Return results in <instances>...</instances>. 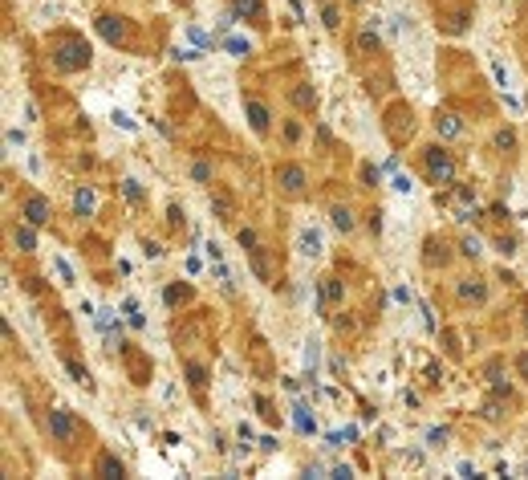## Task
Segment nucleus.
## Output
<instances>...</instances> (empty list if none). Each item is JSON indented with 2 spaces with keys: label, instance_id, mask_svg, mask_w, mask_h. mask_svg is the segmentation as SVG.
Wrapping results in <instances>:
<instances>
[{
  "label": "nucleus",
  "instance_id": "7",
  "mask_svg": "<svg viewBox=\"0 0 528 480\" xmlns=\"http://www.w3.org/2000/svg\"><path fill=\"white\" fill-rule=\"evenodd\" d=\"M21 212H25V220H29L33 228L49 224V216H53L49 200H45V196H37V191H25V200H21Z\"/></svg>",
  "mask_w": 528,
  "mask_h": 480
},
{
  "label": "nucleus",
  "instance_id": "35",
  "mask_svg": "<svg viewBox=\"0 0 528 480\" xmlns=\"http://www.w3.org/2000/svg\"><path fill=\"white\" fill-rule=\"evenodd\" d=\"M370 232H374V236H378V232H382V212H378V208H374V212H370Z\"/></svg>",
  "mask_w": 528,
  "mask_h": 480
},
{
  "label": "nucleus",
  "instance_id": "18",
  "mask_svg": "<svg viewBox=\"0 0 528 480\" xmlns=\"http://www.w3.org/2000/svg\"><path fill=\"white\" fill-rule=\"evenodd\" d=\"M187 383H191V391L204 395V387H208V371L199 366V362H187Z\"/></svg>",
  "mask_w": 528,
  "mask_h": 480
},
{
  "label": "nucleus",
  "instance_id": "30",
  "mask_svg": "<svg viewBox=\"0 0 528 480\" xmlns=\"http://www.w3.org/2000/svg\"><path fill=\"white\" fill-rule=\"evenodd\" d=\"M74 208H78V216H86L89 208H94V191H78V200H74Z\"/></svg>",
  "mask_w": 528,
  "mask_h": 480
},
{
  "label": "nucleus",
  "instance_id": "37",
  "mask_svg": "<svg viewBox=\"0 0 528 480\" xmlns=\"http://www.w3.org/2000/svg\"><path fill=\"white\" fill-rule=\"evenodd\" d=\"M142 249H146V257H163V244H159V240H146Z\"/></svg>",
  "mask_w": 528,
  "mask_h": 480
},
{
  "label": "nucleus",
  "instance_id": "1",
  "mask_svg": "<svg viewBox=\"0 0 528 480\" xmlns=\"http://www.w3.org/2000/svg\"><path fill=\"white\" fill-rule=\"evenodd\" d=\"M423 175L435 183V187H451L455 183V155L447 147H423Z\"/></svg>",
  "mask_w": 528,
  "mask_h": 480
},
{
  "label": "nucleus",
  "instance_id": "33",
  "mask_svg": "<svg viewBox=\"0 0 528 480\" xmlns=\"http://www.w3.org/2000/svg\"><path fill=\"white\" fill-rule=\"evenodd\" d=\"M167 224H171V228H183V212H179L175 204L167 208Z\"/></svg>",
  "mask_w": 528,
  "mask_h": 480
},
{
  "label": "nucleus",
  "instance_id": "5",
  "mask_svg": "<svg viewBox=\"0 0 528 480\" xmlns=\"http://www.w3.org/2000/svg\"><path fill=\"white\" fill-rule=\"evenodd\" d=\"M382 127L390 134V143H406V138L415 134V114H410V106H390Z\"/></svg>",
  "mask_w": 528,
  "mask_h": 480
},
{
  "label": "nucleus",
  "instance_id": "8",
  "mask_svg": "<svg viewBox=\"0 0 528 480\" xmlns=\"http://www.w3.org/2000/svg\"><path fill=\"white\" fill-rule=\"evenodd\" d=\"M455 298L463 302V306H484L487 302V285L480 277H459L455 281Z\"/></svg>",
  "mask_w": 528,
  "mask_h": 480
},
{
  "label": "nucleus",
  "instance_id": "24",
  "mask_svg": "<svg viewBox=\"0 0 528 480\" xmlns=\"http://www.w3.org/2000/svg\"><path fill=\"white\" fill-rule=\"evenodd\" d=\"M236 240H240V249H244V253H252V249H261V236H256L252 228H240V232H236Z\"/></svg>",
  "mask_w": 528,
  "mask_h": 480
},
{
  "label": "nucleus",
  "instance_id": "12",
  "mask_svg": "<svg viewBox=\"0 0 528 480\" xmlns=\"http://www.w3.org/2000/svg\"><path fill=\"white\" fill-rule=\"evenodd\" d=\"M289 102H293L301 114H313V110H317V90L309 86V82H297V86L289 90Z\"/></svg>",
  "mask_w": 528,
  "mask_h": 480
},
{
  "label": "nucleus",
  "instance_id": "6",
  "mask_svg": "<svg viewBox=\"0 0 528 480\" xmlns=\"http://www.w3.org/2000/svg\"><path fill=\"white\" fill-rule=\"evenodd\" d=\"M276 187L285 196H305V167L301 163H276Z\"/></svg>",
  "mask_w": 528,
  "mask_h": 480
},
{
  "label": "nucleus",
  "instance_id": "40",
  "mask_svg": "<svg viewBox=\"0 0 528 480\" xmlns=\"http://www.w3.org/2000/svg\"><path fill=\"white\" fill-rule=\"evenodd\" d=\"M492 70H496V82H500V86H508V74H504V65H500V61H492Z\"/></svg>",
  "mask_w": 528,
  "mask_h": 480
},
{
  "label": "nucleus",
  "instance_id": "16",
  "mask_svg": "<svg viewBox=\"0 0 528 480\" xmlns=\"http://www.w3.org/2000/svg\"><path fill=\"white\" fill-rule=\"evenodd\" d=\"M329 216H333V228H338L342 236H350L353 228H358V220H353V212L346 208V204H333V208H329Z\"/></svg>",
  "mask_w": 528,
  "mask_h": 480
},
{
  "label": "nucleus",
  "instance_id": "10",
  "mask_svg": "<svg viewBox=\"0 0 528 480\" xmlns=\"http://www.w3.org/2000/svg\"><path fill=\"white\" fill-rule=\"evenodd\" d=\"M244 114H248V123H252L256 134H268V106H264L256 94H244Z\"/></svg>",
  "mask_w": 528,
  "mask_h": 480
},
{
  "label": "nucleus",
  "instance_id": "11",
  "mask_svg": "<svg viewBox=\"0 0 528 480\" xmlns=\"http://www.w3.org/2000/svg\"><path fill=\"white\" fill-rule=\"evenodd\" d=\"M353 49H358L362 57H374V53L382 49V37H378V21H366V25H362V33H358Z\"/></svg>",
  "mask_w": 528,
  "mask_h": 480
},
{
  "label": "nucleus",
  "instance_id": "25",
  "mask_svg": "<svg viewBox=\"0 0 528 480\" xmlns=\"http://www.w3.org/2000/svg\"><path fill=\"white\" fill-rule=\"evenodd\" d=\"M459 253H463V257H468V261H476V257H480V253H484V244H480V240H476V236H463V240H459Z\"/></svg>",
  "mask_w": 528,
  "mask_h": 480
},
{
  "label": "nucleus",
  "instance_id": "20",
  "mask_svg": "<svg viewBox=\"0 0 528 480\" xmlns=\"http://www.w3.org/2000/svg\"><path fill=\"white\" fill-rule=\"evenodd\" d=\"M492 147H496V151H504V155H508V151H512V147H516V131H512V127H500V131H496V138H492Z\"/></svg>",
  "mask_w": 528,
  "mask_h": 480
},
{
  "label": "nucleus",
  "instance_id": "31",
  "mask_svg": "<svg viewBox=\"0 0 528 480\" xmlns=\"http://www.w3.org/2000/svg\"><path fill=\"white\" fill-rule=\"evenodd\" d=\"M496 253L512 257V253H516V236H496Z\"/></svg>",
  "mask_w": 528,
  "mask_h": 480
},
{
  "label": "nucleus",
  "instance_id": "29",
  "mask_svg": "<svg viewBox=\"0 0 528 480\" xmlns=\"http://www.w3.org/2000/svg\"><path fill=\"white\" fill-rule=\"evenodd\" d=\"M122 191H126L131 204H142V187H138V179H122Z\"/></svg>",
  "mask_w": 528,
  "mask_h": 480
},
{
  "label": "nucleus",
  "instance_id": "19",
  "mask_svg": "<svg viewBox=\"0 0 528 480\" xmlns=\"http://www.w3.org/2000/svg\"><path fill=\"white\" fill-rule=\"evenodd\" d=\"M301 253H305V257H321V236H317V228H305V232H301Z\"/></svg>",
  "mask_w": 528,
  "mask_h": 480
},
{
  "label": "nucleus",
  "instance_id": "32",
  "mask_svg": "<svg viewBox=\"0 0 528 480\" xmlns=\"http://www.w3.org/2000/svg\"><path fill=\"white\" fill-rule=\"evenodd\" d=\"M374 183H378V167L366 163V167H362V187H374Z\"/></svg>",
  "mask_w": 528,
  "mask_h": 480
},
{
  "label": "nucleus",
  "instance_id": "28",
  "mask_svg": "<svg viewBox=\"0 0 528 480\" xmlns=\"http://www.w3.org/2000/svg\"><path fill=\"white\" fill-rule=\"evenodd\" d=\"M484 419H492V424H500V419H504V403H500V399H487V403H484Z\"/></svg>",
  "mask_w": 528,
  "mask_h": 480
},
{
  "label": "nucleus",
  "instance_id": "27",
  "mask_svg": "<svg viewBox=\"0 0 528 480\" xmlns=\"http://www.w3.org/2000/svg\"><path fill=\"white\" fill-rule=\"evenodd\" d=\"M212 212L220 220H232V200L228 196H212Z\"/></svg>",
  "mask_w": 528,
  "mask_h": 480
},
{
  "label": "nucleus",
  "instance_id": "22",
  "mask_svg": "<svg viewBox=\"0 0 528 480\" xmlns=\"http://www.w3.org/2000/svg\"><path fill=\"white\" fill-rule=\"evenodd\" d=\"M321 25H325L329 33L342 29V12H338V4H325V8H321Z\"/></svg>",
  "mask_w": 528,
  "mask_h": 480
},
{
  "label": "nucleus",
  "instance_id": "26",
  "mask_svg": "<svg viewBox=\"0 0 528 480\" xmlns=\"http://www.w3.org/2000/svg\"><path fill=\"white\" fill-rule=\"evenodd\" d=\"M212 175H216V167H212L208 159H199V163L191 167V179H195V183H212Z\"/></svg>",
  "mask_w": 528,
  "mask_h": 480
},
{
  "label": "nucleus",
  "instance_id": "4",
  "mask_svg": "<svg viewBox=\"0 0 528 480\" xmlns=\"http://www.w3.org/2000/svg\"><path fill=\"white\" fill-rule=\"evenodd\" d=\"M94 29H98L110 45H118V49H131L134 45V29H131L126 17H110V12H102V17L94 21Z\"/></svg>",
  "mask_w": 528,
  "mask_h": 480
},
{
  "label": "nucleus",
  "instance_id": "14",
  "mask_svg": "<svg viewBox=\"0 0 528 480\" xmlns=\"http://www.w3.org/2000/svg\"><path fill=\"white\" fill-rule=\"evenodd\" d=\"M94 477H126V464H122L118 456L102 452V456H98V464H94Z\"/></svg>",
  "mask_w": 528,
  "mask_h": 480
},
{
  "label": "nucleus",
  "instance_id": "13",
  "mask_svg": "<svg viewBox=\"0 0 528 480\" xmlns=\"http://www.w3.org/2000/svg\"><path fill=\"white\" fill-rule=\"evenodd\" d=\"M435 131L451 143V138H459V134H463V123H459V114H455V110H439V114H435Z\"/></svg>",
  "mask_w": 528,
  "mask_h": 480
},
{
  "label": "nucleus",
  "instance_id": "34",
  "mask_svg": "<svg viewBox=\"0 0 528 480\" xmlns=\"http://www.w3.org/2000/svg\"><path fill=\"white\" fill-rule=\"evenodd\" d=\"M228 49H232V53H236V57H248V53H252V49H248V45H244V41H236V37H232V41H228Z\"/></svg>",
  "mask_w": 528,
  "mask_h": 480
},
{
  "label": "nucleus",
  "instance_id": "3",
  "mask_svg": "<svg viewBox=\"0 0 528 480\" xmlns=\"http://www.w3.org/2000/svg\"><path fill=\"white\" fill-rule=\"evenodd\" d=\"M45 428H49L53 444H61L65 452L78 444V419H74V411H69V407H49V419H45Z\"/></svg>",
  "mask_w": 528,
  "mask_h": 480
},
{
  "label": "nucleus",
  "instance_id": "23",
  "mask_svg": "<svg viewBox=\"0 0 528 480\" xmlns=\"http://www.w3.org/2000/svg\"><path fill=\"white\" fill-rule=\"evenodd\" d=\"M65 371L74 375V383H82V387H89V371L78 362V358H65Z\"/></svg>",
  "mask_w": 528,
  "mask_h": 480
},
{
  "label": "nucleus",
  "instance_id": "9",
  "mask_svg": "<svg viewBox=\"0 0 528 480\" xmlns=\"http://www.w3.org/2000/svg\"><path fill=\"white\" fill-rule=\"evenodd\" d=\"M232 12H236V21H252L256 29L268 25V12H264L261 0H232Z\"/></svg>",
  "mask_w": 528,
  "mask_h": 480
},
{
  "label": "nucleus",
  "instance_id": "17",
  "mask_svg": "<svg viewBox=\"0 0 528 480\" xmlns=\"http://www.w3.org/2000/svg\"><path fill=\"white\" fill-rule=\"evenodd\" d=\"M183 302H191V285H183V281H171V285H167V306L179 309Z\"/></svg>",
  "mask_w": 528,
  "mask_h": 480
},
{
  "label": "nucleus",
  "instance_id": "21",
  "mask_svg": "<svg viewBox=\"0 0 528 480\" xmlns=\"http://www.w3.org/2000/svg\"><path fill=\"white\" fill-rule=\"evenodd\" d=\"M12 244H16L21 253H37V236H33L29 228H16V232H12Z\"/></svg>",
  "mask_w": 528,
  "mask_h": 480
},
{
  "label": "nucleus",
  "instance_id": "39",
  "mask_svg": "<svg viewBox=\"0 0 528 480\" xmlns=\"http://www.w3.org/2000/svg\"><path fill=\"white\" fill-rule=\"evenodd\" d=\"M487 212H492V220H508V208H504V204H492Z\"/></svg>",
  "mask_w": 528,
  "mask_h": 480
},
{
  "label": "nucleus",
  "instance_id": "2",
  "mask_svg": "<svg viewBox=\"0 0 528 480\" xmlns=\"http://www.w3.org/2000/svg\"><path fill=\"white\" fill-rule=\"evenodd\" d=\"M53 65L61 70V74H74V70H86L89 65V49L86 41H78V37H57L53 41Z\"/></svg>",
  "mask_w": 528,
  "mask_h": 480
},
{
  "label": "nucleus",
  "instance_id": "36",
  "mask_svg": "<svg viewBox=\"0 0 528 480\" xmlns=\"http://www.w3.org/2000/svg\"><path fill=\"white\" fill-rule=\"evenodd\" d=\"M280 134H285V143H297V134H301V131H297V123H285V131H280Z\"/></svg>",
  "mask_w": 528,
  "mask_h": 480
},
{
  "label": "nucleus",
  "instance_id": "15",
  "mask_svg": "<svg viewBox=\"0 0 528 480\" xmlns=\"http://www.w3.org/2000/svg\"><path fill=\"white\" fill-rule=\"evenodd\" d=\"M321 302H325V306H342V302H346V289H342L338 277H321Z\"/></svg>",
  "mask_w": 528,
  "mask_h": 480
},
{
  "label": "nucleus",
  "instance_id": "41",
  "mask_svg": "<svg viewBox=\"0 0 528 480\" xmlns=\"http://www.w3.org/2000/svg\"><path fill=\"white\" fill-rule=\"evenodd\" d=\"M353 4H358V0H353Z\"/></svg>",
  "mask_w": 528,
  "mask_h": 480
},
{
  "label": "nucleus",
  "instance_id": "38",
  "mask_svg": "<svg viewBox=\"0 0 528 480\" xmlns=\"http://www.w3.org/2000/svg\"><path fill=\"white\" fill-rule=\"evenodd\" d=\"M427 439H431V444L439 448V444H447V432H443V428H435V432H427Z\"/></svg>",
  "mask_w": 528,
  "mask_h": 480
}]
</instances>
